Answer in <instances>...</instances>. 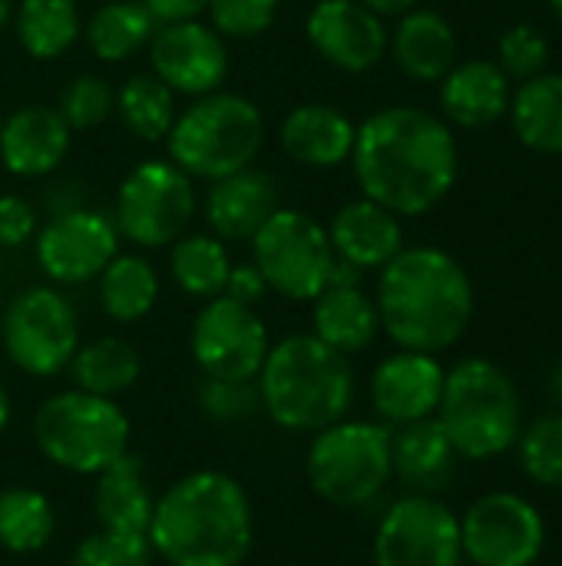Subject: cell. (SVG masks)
I'll list each match as a JSON object with an SVG mask.
<instances>
[{"instance_id":"24","label":"cell","mask_w":562,"mask_h":566,"mask_svg":"<svg viewBox=\"0 0 562 566\" xmlns=\"http://www.w3.org/2000/svg\"><path fill=\"white\" fill-rule=\"evenodd\" d=\"M510 76L494 60L454 63L441 80V106L454 126L484 129L510 109Z\"/></svg>"},{"instance_id":"29","label":"cell","mask_w":562,"mask_h":566,"mask_svg":"<svg viewBox=\"0 0 562 566\" xmlns=\"http://www.w3.org/2000/svg\"><path fill=\"white\" fill-rule=\"evenodd\" d=\"M66 371H70L73 388L99 395V398H119L123 391H129L139 381L142 358L129 342L106 335V338H93V342L79 345L76 355L70 358Z\"/></svg>"},{"instance_id":"35","label":"cell","mask_w":562,"mask_h":566,"mask_svg":"<svg viewBox=\"0 0 562 566\" xmlns=\"http://www.w3.org/2000/svg\"><path fill=\"white\" fill-rule=\"evenodd\" d=\"M169 272L172 282L192 295V298H215L225 292L229 272H232V259L222 239L195 232V235H179L172 242V255H169Z\"/></svg>"},{"instance_id":"6","label":"cell","mask_w":562,"mask_h":566,"mask_svg":"<svg viewBox=\"0 0 562 566\" xmlns=\"http://www.w3.org/2000/svg\"><path fill=\"white\" fill-rule=\"evenodd\" d=\"M132 424L116 398L79 388L50 395L33 415V444L46 464L76 478H96L129 451Z\"/></svg>"},{"instance_id":"28","label":"cell","mask_w":562,"mask_h":566,"mask_svg":"<svg viewBox=\"0 0 562 566\" xmlns=\"http://www.w3.org/2000/svg\"><path fill=\"white\" fill-rule=\"evenodd\" d=\"M517 139L543 156H562V73H537L510 96Z\"/></svg>"},{"instance_id":"38","label":"cell","mask_w":562,"mask_h":566,"mask_svg":"<svg viewBox=\"0 0 562 566\" xmlns=\"http://www.w3.org/2000/svg\"><path fill=\"white\" fill-rule=\"evenodd\" d=\"M156 554L149 544V534H126V531H96L83 537L73 554L70 566H152Z\"/></svg>"},{"instance_id":"2","label":"cell","mask_w":562,"mask_h":566,"mask_svg":"<svg viewBox=\"0 0 562 566\" xmlns=\"http://www.w3.org/2000/svg\"><path fill=\"white\" fill-rule=\"evenodd\" d=\"M149 544L166 566H242L255 547L245 484L215 468L182 474L156 497Z\"/></svg>"},{"instance_id":"15","label":"cell","mask_w":562,"mask_h":566,"mask_svg":"<svg viewBox=\"0 0 562 566\" xmlns=\"http://www.w3.org/2000/svg\"><path fill=\"white\" fill-rule=\"evenodd\" d=\"M119 255V232L109 216L86 206L56 209L36 235V262L53 285H79Z\"/></svg>"},{"instance_id":"8","label":"cell","mask_w":562,"mask_h":566,"mask_svg":"<svg viewBox=\"0 0 562 566\" xmlns=\"http://www.w3.org/2000/svg\"><path fill=\"white\" fill-rule=\"evenodd\" d=\"M308 488L331 507H364L394 481L391 428L378 421L341 418L311 434L305 451Z\"/></svg>"},{"instance_id":"1","label":"cell","mask_w":562,"mask_h":566,"mask_svg":"<svg viewBox=\"0 0 562 566\" xmlns=\"http://www.w3.org/2000/svg\"><path fill=\"white\" fill-rule=\"evenodd\" d=\"M351 166L364 199L394 216H424L454 189L460 149L447 119L417 106H388L358 126Z\"/></svg>"},{"instance_id":"5","label":"cell","mask_w":562,"mask_h":566,"mask_svg":"<svg viewBox=\"0 0 562 566\" xmlns=\"http://www.w3.org/2000/svg\"><path fill=\"white\" fill-rule=\"evenodd\" d=\"M437 421L444 424L460 461L500 458L520 438V391L490 358H464L444 375Z\"/></svg>"},{"instance_id":"12","label":"cell","mask_w":562,"mask_h":566,"mask_svg":"<svg viewBox=\"0 0 562 566\" xmlns=\"http://www.w3.org/2000/svg\"><path fill=\"white\" fill-rule=\"evenodd\" d=\"M374 566H460V517L434 494H404L378 521Z\"/></svg>"},{"instance_id":"20","label":"cell","mask_w":562,"mask_h":566,"mask_svg":"<svg viewBox=\"0 0 562 566\" xmlns=\"http://www.w3.org/2000/svg\"><path fill=\"white\" fill-rule=\"evenodd\" d=\"M278 209V186L262 169H242L225 179H215L205 196V222L222 242L252 239L268 216Z\"/></svg>"},{"instance_id":"42","label":"cell","mask_w":562,"mask_h":566,"mask_svg":"<svg viewBox=\"0 0 562 566\" xmlns=\"http://www.w3.org/2000/svg\"><path fill=\"white\" fill-rule=\"evenodd\" d=\"M36 232V216L26 199L0 196V249H17Z\"/></svg>"},{"instance_id":"9","label":"cell","mask_w":562,"mask_h":566,"mask_svg":"<svg viewBox=\"0 0 562 566\" xmlns=\"http://www.w3.org/2000/svg\"><path fill=\"white\" fill-rule=\"evenodd\" d=\"M248 242L252 265L262 272L268 292L288 302H315L328 289L338 255L315 216L278 206Z\"/></svg>"},{"instance_id":"17","label":"cell","mask_w":562,"mask_h":566,"mask_svg":"<svg viewBox=\"0 0 562 566\" xmlns=\"http://www.w3.org/2000/svg\"><path fill=\"white\" fill-rule=\"evenodd\" d=\"M305 33L315 53L344 73H368L388 53L384 20L361 0H318L308 10Z\"/></svg>"},{"instance_id":"30","label":"cell","mask_w":562,"mask_h":566,"mask_svg":"<svg viewBox=\"0 0 562 566\" xmlns=\"http://www.w3.org/2000/svg\"><path fill=\"white\" fill-rule=\"evenodd\" d=\"M56 534V507L36 488H3L0 491V551L30 557L50 547Z\"/></svg>"},{"instance_id":"4","label":"cell","mask_w":562,"mask_h":566,"mask_svg":"<svg viewBox=\"0 0 562 566\" xmlns=\"http://www.w3.org/2000/svg\"><path fill=\"white\" fill-rule=\"evenodd\" d=\"M262 411L291 434H315L354 405V368L311 332L275 342L255 378Z\"/></svg>"},{"instance_id":"27","label":"cell","mask_w":562,"mask_h":566,"mask_svg":"<svg viewBox=\"0 0 562 566\" xmlns=\"http://www.w3.org/2000/svg\"><path fill=\"white\" fill-rule=\"evenodd\" d=\"M378 332H381L378 305L371 295L361 292V285L354 289L328 285L311 302V335L348 358L371 348Z\"/></svg>"},{"instance_id":"10","label":"cell","mask_w":562,"mask_h":566,"mask_svg":"<svg viewBox=\"0 0 562 566\" xmlns=\"http://www.w3.org/2000/svg\"><path fill=\"white\" fill-rule=\"evenodd\" d=\"M3 355L30 378H56L79 348L76 308L53 285H33L10 298L0 325Z\"/></svg>"},{"instance_id":"36","label":"cell","mask_w":562,"mask_h":566,"mask_svg":"<svg viewBox=\"0 0 562 566\" xmlns=\"http://www.w3.org/2000/svg\"><path fill=\"white\" fill-rule=\"evenodd\" d=\"M520 468L523 474L550 491H562V415H547L533 421L520 438Z\"/></svg>"},{"instance_id":"39","label":"cell","mask_w":562,"mask_h":566,"mask_svg":"<svg viewBox=\"0 0 562 566\" xmlns=\"http://www.w3.org/2000/svg\"><path fill=\"white\" fill-rule=\"evenodd\" d=\"M199 411L215 424H235L248 421L262 411L258 385L255 381H222V378H202L199 385Z\"/></svg>"},{"instance_id":"45","label":"cell","mask_w":562,"mask_h":566,"mask_svg":"<svg viewBox=\"0 0 562 566\" xmlns=\"http://www.w3.org/2000/svg\"><path fill=\"white\" fill-rule=\"evenodd\" d=\"M368 10H374L378 17H404L407 10L417 7V0H361Z\"/></svg>"},{"instance_id":"7","label":"cell","mask_w":562,"mask_h":566,"mask_svg":"<svg viewBox=\"0 0 562 566\" xmlns=\"http://www.w3.org/2000/svg\"><path fill=\"white\" fill-rule=\"evenodd\" d=\"M265 139L262 109L238 93L199 96L182 116H176L166 149L169 159L192 179H225L252 166Z\"/></svg>"},{"instance_id":"21","label":"cell","mask_w":562,"mask_h":566,"mask_svg":"<svg viewBox=\"0 0 562 566\" xmlns=\"http://www.w3.org/2000/svg\"><path fill=\"white\" fill-rule=\"evenodd\" d=\"M460 454L454 451L444 424L434 418L401 424L391 431V464L394 478L411 491V494H441L454 474H457Z\"/></svg>"},{"instance_id":"13","label":"cell","mask_w":562,"mask_h":566,"mask_svg":"<svg viewBox=\"0 0 562 566\" xmlns=\"http://www.w3.org/2000/svg\"><path fill=\"white\" fill-rule=\"evenodd\" d=\"M460 551L474 566H533L547 551L543 514L520 494H484L460 517Z\"/></svg>"},{"instance_id":"46","label":"cell","mask_w":562,"mask_h":566,"mask_svg":"<svg viewBox=\"0 0 562 566\" xmlns=\"http://www.w3.org/2000/svg\"><path fill=\"white\" fill-rule=\"evenodd\" d=\"M10 415H13V408H10V395H7V388L0 385V438H3V431L10 428Z\"/></svg>"},{"instance_id":"25","label":"cell","mask_w":562,"mask_h":566,"mask_svg":"<svg viewBox=\"0 0 562 566\" xmlns=\"http://www.w3.org/2000/svg\"><path fill=\"white\" fill-rule=\"evenodd\" d=\"M156 511V494L146 478L142 458L126 451L106 471L96 474L93 488V514L103 531L149 534V521Z\"/></svg>"},{"instance_id":"22","label":"cell","mask_w":562,"mask_h":566,"mask_svg":"<svg viewBox=\"0 0 562 566\" xmlns=\"http://www.w3.org/2000/svg\"><path fill=\"white\" fill-rule=\"evenodd\" d=\"M328 239L338 259L368 269H384L404 249L401 216L388 212L371 199H354L341 206L328 226Z\"/></svg>"},{"instance_id":"41","label":"cell","mask_w":562,"mask_h":566,"mask_svg":"<svg viewBox=\"0 0 562 566\" xmlns=\"http://www.w3.org/2000/svg\"><path fill=\"white\" fill-rule=\"evenodd\" d=\"M282 0H209L212 27L222 36L248 40L265 33L278 17Z\"/></svg>"},{"instance_id":"32","label":"cell","mask_w":562,"mask_h":566,"mask_svg":"<svg viewBox=\"0 0 562 566\" xmlns=\"http://www.w3.org/2000/svg\"><path fill=\"white\" fill-rule=\"evenodd\" d=\"M156 17L142 0H109L86 23V43L103 63H123L149 46Z\"/></svg>"},{"instance_id":"31","label":"cell","mask_w":562,"mask_h":566,"mask_svg":"<svg viewBox=\"0 0 562 566\" xmlns=\"http://www.w3.org/2000/svg\"><path fill=\"white\" fill-rule=\"evenodd\" d=\"M17 40L33 60H60L73 50L83 33V17L76 0H20L17 7Z\"/></svg>"},{"instance_id":"50","label":"cell","mask_w":562,"mask_h":566,"mask_svg":"<svg viewBox=\"0 0 562 566\" xmlns=\"http://www.w3.org/2000/svg\"><path fill=\"white\" fill-rule=\"evenodd\" d=\"M0 126H3V116H0Z\"/></svg>"},{"instance_id":"26","label":"cell","mask_w":562,"mask_h":566,"mask_svg":"<svg viewBox=\"0 0 562 566\" xmlns=\"http://www.w3.org/2000/svg\"><path fill=\"white\" fill-rule=\"evenodd\" d=\"M391 56L404 76L417 83H437L457 60V36L447 17L437 10H407L391 36Z\"/></svg>"},{"instance_id":"44","label":"cell","mask_w":562,"mask_h":566,"mask_svg":"<svg viewBox=\"0 0 562 566\" xmlns=\"http://www.w3.org/2000/svg\"><path fill=\"white\" fill-rule=\"evenodd\" d=\"M146 10L156 17V23H176V20H199V13L209 10V0H142Z\"/></svg>"},{"instance_id":"16","label":"cell","mask_w":562,"mask_h":566,"mask_svg":"<svg viewBox=\"0 0 562 566\" xmlns=\"http://www.w3.org/2000/svg\"><path fill=\"white\" fill-rule=\"evenodd\" d=\"M146 50L152 73L182 96H209L229 76V50L222 33L199 20L159 23Z\"/></svg>"},{"instance_id":"23","label":"cell","mask_w":562,"mask_h":566,"mask_svg":"<svg viewBox=\"0 0 562 566\" xmlns=\"http://www.w3.org/2000/svg\"><path fill=\"white\" fill-rule=\"evenodd\" d=\"M358 126L331 103H301L295 106L282 129V149L288 159L308 166V169H335L351 159Z\"/></svg>"},{"instance_id":"34","label":"cell","mask_w":562,"mask_h":566,"mask_svg":"<svg viewBox=\"0 0 562 566\" xmlns=\"http://www.w3.org/2000/svg\"><path fill=\"white\" fill-rule=\"evenodd\" d=\"M123 126L142 139V143H159L169 136L176 123V93L152 73H132L119 90H116V109H113Z\"/></svg>"},{"instance_id":"40","label":"cell","mask_w":562,"mask_h":566,"mask_svg":"<svg viewBox=\"0 0 562 566\" xmlns=\"http://www.w3.org/2000/svg\"><path fill=\"white\" fill-rule=\"evenodd\" d=\"M550 40L533 23H517L500 36V70L510 80H530L547 70Z\"/></svg>"},{"instance_id":"14","label":"cell","mask_w":562,"mask_h":566,"mask_svg":"<svg viewBox=\"0 0 562 566\" xmlns=\"http://www.w3.org/2000/svg\"><path fill=\"white\" fill-rule=\"evenodd\" d=\"M268 348V328L258 312L229 295L209 298L189 332V352L202 378L255 381Z\"/></svg>"},{"instance_id":"43","label":"cell","mask_w":562,"mask_h":566,"mask_svg":"<svg viewBox=\"0 0 562 566\" xmlns=\"http://www.w3.org/2000/svg\"><path fill=\"white\" fill-rule=\"evenodd\" d=\"M265 292H268V285H265L262 272L248 262V265H232L229 282H225V292H222V295H229V298H235V302H242V305H252V308H255V305L265 298Z\"/></svg>"},{"instance_id":"51","label":"cell","mask_w":562,"mask_h":566,"mask_svg":"<svg viewBox=\"0 0 562 566\" xmlns=\"http://www.w3.org/2000/svg\"><path fill=\"white\" fill-rule=\"evenodd\" d=\"M0 252H3V249H0Z\"/></svg>"},{"instance_id":"19","label":"cell","mask_w":562,"mask_h":566,"mask_svg":"<svg viewBox=\"0 0 562 566\" xmlns=\"http://www.w3.org/2000/svg\"><path fill=\"white\" fill-rule=\"evenodd\" d=\"M73 129L63 123L56 106L30 103L13 109L0 126L3 169L20 179H40L60 169L70 153Z\"/></svg>"},{"instance_id":"47","label":"cell","mask_w":562,"mask_h":566,"mask_svg":"<svg viewBox=\"0 0 562 566\" xmlns=\"http://www.w3.org/2000/svg\"><path fill=\"white\" fill-rule=\"evenodd\" d=\"M550 391H553V398L562 405V355L556 358L553 371H550Z\"/></svg>"},{"instance_id":"3","label":"cell","mask_w":562,"mask_h":566,"mask_svg":"<svg viewBox=\"0 0 562 566\" xmlns=\"http://www.w3.org/2000/svg\"><path fill=\"white\" fill-rule=\"evenodd\" d=\"M381 332L397 348L441 355L454 348L474 322V282L444 249H401L378 279Z\"/></svg>"},{"instance_id":"37","label":"cell","mask_w":562,"mask_h":566,"mask_svg":"<svg viewBox=\"0 0 562 566\" xmlns=\"http://www.w3.org/2000/svg\"><path fill=\"white\" fill-rule=\"evenodd\" d=\"M113 109H116V90L99 73H79V76H73L60 90V99H56V113L63 116V123L73 133L76 129L83 133V129L103 126Z\"/></svg>"},{"instance_id":"48","label":"cell","mask_w":562,"mask_h":566,"mask_svg":"<svg viewBox=\"0 0 562 566\" xmlns=\"http://www.w3.org/2000/svg\"><path fill=\"white\" fill-rule=\"evenodd\" d=\"M10 13H13V0H0V30L7 27Z\"/></svg>"},{"instance_id":"33","label":"cell","mask_w":562,"mask_h":566,"mask_svg":"<svg viewBox=\"0 0 562 566\" xmlns=\"http://www.w3.org/2000/svg\"><path fill=\"white\" fill-rule=\"evenodd\" d=\"M156 298L159 275L142 255H116L99 272V305L119 325L142 322L156 308Z\"/></svg>"},{"instance_id":"49","label":"cell","mask_w":562,"mask_h":566,"mask_svg":"<svg viewBox=\"0 0 562 566\" xmlns=\"http://www.w3.org/2000/svg\"><path fill=\"white\" fill-rule=\"evenodd\" d=\"M550 7H553V13L562 20V0H550Z\"/></svg>"},{"instance_id":"11","label":"cell","mask_w":562,"mask_h":566,"mask_svg":"<svg viewBox=\"0 0 562 566\" xmlns=\"http://www.w3.org/2000/svg\"><path fill=\"white\" fill-rule=\"evenodd\" d=\"M195 216L192 176L172 159H146L126 172L116 192V232L142 249L172 245Z\"/></svg>"},{"instance_id":"18","label":"cell","mask_w":562,"mask_h":566,"mask_svg":"<svg viewBox=\"0 0 562 566\" xmlns=\"http://www.w3.org/2000/svg\"><path fill=\"white\" fill-rule=\"evenodd\" d=\"M447 368L437 355L424 352H394L371 375V405L388 424H414L437 415L444 395Z\"/></svg>"}]
</instances>
